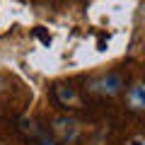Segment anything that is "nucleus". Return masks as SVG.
I'll return each mask as SVG.
<instances>
[{
    "mask_svg": "<svg viewBox=\"0 0 145 145\" xmlns=\"http://www.w3.org/2000/svg\"><path fill=\"white\" fill-rule=\"evenodd\" d=\"M80 123L75 119H65V116H63V119H56L53 121V133L58 135V140H61V143H75V140H78V135H80Z\"/></svg>",
    "mask_w": 145,
    "mask_h": 145,
    "instance_id": "nucleus-1",
    "label": "nucleus"
},
{
    "mask_svg": "<svg viewBox=\"0 0 145 145\" xmlns=\"http://www.w3.org/2000/svg\"><path fill=\"white\" fill-rule=\"evenodd\" d=\"M119 89H121V78L116 75V72H109V75H104V78H99V80L92 82V92H97V94L114 97Z\"/></svg>",
    "mask_w": 145,
    "mask_h": 145,
    "instance_id": "nucleus-2",
    "label": "nucleus"
},
{
    "mask_svg": "<svg viewBox=\"0 0 145 145\" xmlns=\"http://www.w3.org/2000/svg\"><path fill=\"white\" fill-rule=\"evenodd\" d=\"M126 102L133 111H145V82H135L126 92Z\"/></svg>",
    "mask_w": 145,
    "mask_h": 145,
    "instance_id": "nucleus-3",
    "label": "nucleus"
},
{
    "mask_svg": "<svg viewBox=\"0 0 145 145\" xmlns=\"http://www.w3.org/2000/svg\"><path fill=\"white\" fill-rule=\"evenodd\" d=\"M56 94H58V99H61L63 104H68V106H80V97H78V92L72 87L61 85V87H56Z\"/></svg>",
    "mask_w": 145,
    "mask_h": 145,
    "instance_id": "nucleus-4",
    "label": "nucleus"
},
{
    "mask_svg": "<svg viewBox=\"0 0 145 145\" xmlns=\"http://www.w3.org/2000/svg\"><path fill=\"white\" fill-rule=\"evenodd\" d=\"M126 145H145V135H133V138H128Z\"/></svg>",
    "mask_w": 145,
    "mask_h": 145,
    "instance_id": "nucleus-5",
    "label": "nucleus"
},
{
    "mask_svg": "<svg viewBox=\"0 0 145 145\" xmlns=\"http://www.w3.org/2000/svg\"><path fill=\"white\" fill-rule=\"evenodd\" d=\"M3 87H5V80H3V78H0V89H3Z\"/></svg>",
    "mask_w": 145,
    "mask_h": 145,
    "instance_id": "nucleus-6",
    "label": "nucleus"
},
{
    "mask_svg": "<svg viewBox=\"0 0 145 145\" xmlns=\"http://www.w3.org/2000/svg\"><path fill=\"white\" fill-rule=\"evenodd\" d=\"M143 20H145V15H143Z\"/></svg>",
    "mask_w": 145,
    "mask_h": 145,
    "instance_id": "nucleus-7",
    "label": "nucleus"
}]
</instances>
